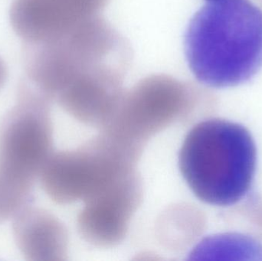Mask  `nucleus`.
Returning a JSON list of instances; mask_svg holds the SVG:
<instances>
[{"label":"nucleus","mask_w":262,"mask_h":261,"mask_svg":"<svg viewBox=\"0 0 262 261\" xmlns=\"http://www.w3.org/2000/svg\"><path fill=\"white\" fill-rule=\"evenodd\" d=\"M132 58L127 40L101 15L56 41L24 47L28 81L49 99L57 98L68 107L79 99L115 94Z\"/></svg>","instance_id":"nucleus-1"},{"label":"nucleus","mask_w":262,"mask_h":261,"mask_svg":"<svg viewBox=\"0 0 262 261\" xmlns=\"http://www.w3.org/2000/svg\"><path fill=\"white\" fill-rule=\"evenodd\" d=\"M189 68L203 85L236 87L262 68V10L251 0H215L195 14L186 29Z\"/></svg>","instance_id":"nucleus-2"},{"label":"nucleus","mask_w":262,"mask_h":261,"mask_svg":"<svg viewBox=\"0 0 262 261\" xmlns=\"http://www.w3.org/2000/svg\"><path fill=\"white\" fill-rule=\"evenodd\" d=\"M179 168L197 199L215 206L239 202L252 188L257 149L242 124L205 120L188 132L179 153Z\"/></svg>","instance_id":"nucleus-3"},{"label":"nucleus","mask_w":262,"mask_h":261,"mask_svg":"<svg viewBox=\"0 0 262 261\" xmlns=\"http://www.w3.org/2000/svg\"><path fill=\"white\" fill-rule=\"evenodd\" d=\"M49 98L25 78L15 104L0 121V218L29 205L52 144Z\"/></svg>","instance_id":"nucleus-4"},{"label":"nucleus","mask_w":262,"mask_h":261,"mask_svg":"<svg viewBox=\"0 0 262 261\" xmlns=\"http://www.w3.org/2000/svg\"><path fill=\"white\" fill-rule=\"evenodd\" d=\"M110 0H13L9 21L23 44L62 38L81 23L101 15Z\"/></svg>","instance_id":"nucleus-5"},{"label":"nucleus","mask_w":262,"mask_h":261,"mask_svg":"<svg viewBox=\"0 0 262 261\" xmlns=\"http://www.w3.org/2000/svg\"><path fill=\"white\" fill-rule=\"evenodd\" d=\"M12 233L26 260L54 259L62 247L58 222L44 210L32 205H26L12 218Z\"/></svg>","instance_id":"nucleus-6"},{"label":"nucleus","mask_w":262,"mask_h":261,"mask_svg":"<svg viewBox=\"0 0 262 261\" xmlns=\"http://www.w3.org/2000/svg\"><path fill=\"white\" fill-rule=\"evenodd\" d=\"M8 78V68L6 63L0 57V90L4 87Z\"/></svg>","instance_id":"nucleus-7"},{"label":"nucleus","mask_w":262,"mask_h":261,"mask_svg":"<svg viewBox=\"0 0 262 261\" xmlns=\"http://www.w3.org/2000/svg\"><path fill=\"white\" fill-rule=\"evenodd\" d=\"M215 1V0H206V2Z\"/></svg>","instance_id":"nucleus-8"},{"label":"nucleus","mask_w":262,"mask_h":261,"mask_svg":"<svg viewBox=\"0 0 262 261\" xmlns=\"http://www.w3.org/2000/svg\"><path fill=\"white\" fill-rule=\"evenodd\" d=\"M2 222H3V221H2V219H0V223H2Z\"/></svg>","instance_id":"nucleus-9"}]
</instances>
